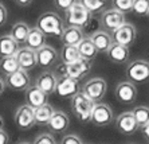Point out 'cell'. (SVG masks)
<instances>
[{
	"label": "cell",
	"instance_id": "cell-1",
	"mask_svg": "<svg viewBox=\"0 0 149 144\" xmlns=\"http://www.w3.org/2000/svg\"><path fill=\"white\" fill-rule=\"evenodd\" d=\"M36 27L45 32L46 36H55V38H61L65 30L62 18L56 12H51V11L45 12L39 16Z\"/></svg>",
	"mask_w": 149,
	"mask_h": 144
},
{
	"label": "cell",
	"instance_id": "cell-2",
	"mask_svg": "<svg viewBox=\"0 0 149 144\" xmlns=\"http://www.w3.org/2000/svg\"><path fill=\"white\" fill-rule=\"evenodd\" d=\"M94 101L87 97L82 90L78 92L75 96L71 97V109L75 117L82 123L90 121L91 112H93Z\"/></svg>",
	"mask_w": 149,
	"mask_h": 144
},
{
	"label": "cell",
	"instance_id": "cell-3",
	"mask_svg": "<svg viewBox=\"0 0 149 144\" xmlns=\"http://www.w3.org/2000/svg\"><path fill=\"white\" fill-rule=\"evenodd\" d=\"M91 16L93 12H90L81 1H77L73 7L66 11V23L69 26L85 28L91 22Z\"/></svg>",
	"mask_w": 149,
	"mask_h": 144
},
{
	"label": "cell",
	"instance_id": "cell-4",
	"mask_svg": "<svg viewBox=\"0 0 149 144\" xmlns=\"http://www.w3.org/2000/svg\"><path fill=\"white\" fill-rule=\"evenodd\" d=\"M126 75L134 84L149 81V62L145 59H136L126 67Z\"/></svg>",
	"mask_w": 149,
	"mask_h": 144
},
{
	"label": "cell",
	"instance_id": "cell-5",
	"mask_svg": "<svg viewBox=\"0 0 149 144\" xmlns=\"http://www.w3.org/2000/svg\"><path fill=\"white\" fill-rule=\"evenodd\" d=\"M59 70L63 74H66L69 77H73L75 80H82L83 77H86L91 70V63L89 59L85 58H79L78 61L73 63H63L62 66H59Z\"/></svg>",
	"mask_w": 149,
	"mask_h": 144
},
{
	"label": "cell",
	"instance_id": "cell-6",
	"mask_svg": "<svg viewBox=\"0 0 149 144\" xmlns=\"http://www.w3.org/2000/svg\"><path fill=\"white\" fill-rule=\"evenodd\" d=\"M106 90H108V84L104 78L100 77L91 78L87 82H85V85L82 86V92L94 102H100L104 99Z\"/></svg>",
	"mask_w": 149,
	"mask_h": 144
},
{
	"label": "cell",
	"instance_id": "cell-7",
	"mask_svg": "<svg viewBox=\"0 0 149 144\" xmlns=\"http://www.w3.org/2000/svg\"><path fill=\"white\" fill-rule=\"evenodd\" d=\"M90 121L97 127H106L114 121L113 109L104 102H94Z\"/></svg>",
	"mask_w": 149,
	"mask_h": 144
},
{
	"label": "cell",
	"instance_id": "cell-8",
	"mask_svg": "<svg viewBox=\"0 0 149 144\" xmlns=\"http://www.w3.org/2000/svg\"><path fill=\"white\" fill-rule=\"evenodd\" d=\"M78 92H81V85H79L78 80H75V78H73V77H69L66 74H62V75L58 78L55 93L59 97L71 99Z\"/></svg>",
	"mask_w": 149,
	"mask_h": 144
},
{
	"label": "cell",
	"instance_id": "cell-9",
	"mask_svg": "<svg viewBox=\"0 0 149 144\" xmlns=\"http://www.w3.org/2000/svg\"><path fill=\"white\" fill-rule=\"evenodd\" d=\"M14 121L19 129H31L35 125V109L31 105H28L27 102L24 105H20L15 112Z\"/></svg>",
	"mask_w": 149,
	"mask_h": 144
},
{
	"label": "cell",
	"instance_id": "cell-10",
	"mask_svg": "<svg viewBox=\"0 0 149 144\" xmlns=\"http://www.w3.org/2000/svg\"><path fill=\"white\" fill-rule=\"evenodd\" d=\"M100 22L104 30L113 32L118 27H121L124 23H126V19H125L124 12L116 10V8H111V10H106L102 12Z\"/></svg>",
	"mask_w": 149,
	"mask_h": 144
},
{
	"label": "cell",
	"instance_id": "cell-11",
	"mask_svg": "<svg viewBox=\"0 0 149 144\" xmlns=\"http://www.w3.org/2000/svg\"><path fill=\"white\" fill-rule=\"evenodd\" d=\"M6 85L10 89L16 92L26 90L27 88L31 86V77L27 70L24 69H19L15 73L6 75Z\"/></svg>",
	"mask_w": 149,
	"mask_h": 144
},
{
	"label": "cell",
	"instance_id": "cell-12",
	"mask_svg": "<svg viewBox=\"0 0 149 144\" xmlns=\"http://www.w3.org/2000/svg\"><path fill=\"white\" fill-rule=\"evenodd\" d=\"M116 127H117L118 132H121L125 136H130V135L136 134L140 128L133 112H124L118 115L116 117Z\"/></svg>",
	"mask_w": 149,
	"mask_h": 144
},
{
	"label": "cell",
	"instance_id": "cell-13",
	"mask_svg": "<svg viewBox=\"0 0 149 144\" xmlns=\"http://www.w3.org/2000/svg\"><path fill=\"white\" fill-rule=\"evenodd\" d=\"M137 86L132 81H121L116 86V97L122 104H133L137 99Z\"/></svg>",
	"mask_w": 149,
	"mask_h": 144
},
{
	"label": "cell",
	"instance_id": "cell-14",
	"mask_svg": "<svg viewBox=\"0 0 149 144\" xmlns=\"http://www.w3.org/2000/svg\"><path fill=\"white\" fill-rule=\"evenodd\" d=\"M113 41L117 43H121L125 46H132L134 43L136 38H137V30L132 23H124L121 27H118L117 30L113 31L111 34Z\"/></svg>",
	"mask_w": 149,
	"mask_h": 144
},
{
	"label": "cell",
	"instance_id": "cell-15",
	"mask_svg": "<svg viewBox=\"0 0 149 144\" xmlns=\"http://www.w3.org/2000/svg\"><path fill=\"white\" fill-rule=\"evenodd\" d=\"M17 62L20 65V69L24 70H32L36 65H38V58H36V50L31 47H22L17 50L16 53Z\"/></svg>",
	"mask_w": 149,
	"mask_h": 144
},
{
	"label": "cell",
	"instance_id": "cell-16",
	"mask_svg": "<svg viewBox=\"0 0 149 144\" xmlns=\"http://www.w3.org/2000/svg\"><path fill=\"white\" fill-rule=\"evenodd\" d=\"M26 102L35 109L49 102V94L36 85H31L30 88L26 89Z\"/></svg>",
	"mask_w": 149,
	"mask_h": 144
},
{
	"label": "cell",
	"instance_id": "cell-17",
	"mask_svg": "<svg viewBox=\"0 0 149 144\" xmlns=\"http://www.w3.org/2000/svg\"><path fill=\"white\" fill-rule=\"evenodd\" d=\"M58 51L54 47L49 45H45L39 50H36V58H38V65L42 67H50L55 65L58 61Z\"/></svg>",
	"mask_w": 149,
	"mask_h": 144
},
{
	"label": "cell",
	"instance_id": "cell-18",
	"mask_svg": "<svg viewBox=\"0 0 149 144\" xmlns=\"http://www.w3.org/2000/svg\"><path fill=\"white\" fill-rule=\"evenodd\" d=\"M90 39L93 41L94 46L97 47L98 53H108L110 46L113 45V36L106 30H98L90 35Z\"/></svg>",
	"mask_w": 149,
	"mask_h": 144
},
{
	"label": "cell",
	"instance_id": "cell-19",
	"mask_svg": "<svg viewBox=\"0 0 149 144\" xmlns=\"http://www.w3.org/2000/svg\"><path fill=\"white\" fill-rule=\"evenodd\" d=\"M56 82H58V78L52 71H43L38 75L35 85L39 86L47 94H52V93H55Z\"/></svg>",
	"mask_w": 149,
	"mask_h": 144
},
{
	"label": "cell",
	"instance_id": "cell-20",
	"mask_svg": "<svg viewBox=\"0 0 149 144\" xmlns=\"http://www.w3.org/2000/svg\"><path fill=\"white\" fill-rule=\"evenodd\" d=\"M108 58L113 63H125L128 62L129 59V47L121 43L113 42V45L110 46V49L108 50Z\"/></svg>",
	"mask_w": 149,
	"mask_h": 144
},
{
	"label": "cell",
	"instance_id": "cell-21",
	"mask_svg": "<svg viewBox=\"0 0 149 144\" xmlns=\"http://www.w3.org/2000/svg\"><path fill=\"white\" fill-rule=\"evenodd\" d=\"M47 125H49L50 131H52V132L62 134V132H65V131L69 128L70 119H69V116H67V113L62 112V110H55Z\"/></svg>",
	"mask_w": 149,
	"mask_h": 144
},
{
	"label": "cell",
	"instance_id": "cell-22",
	"mask_svg": "<svg viewBox=\"0 0 149 144\" xmlns=\"http://www.w3.org/2000/svg\"><path fill=\"white\" fill-rule=\"evenodd\" d=\"M85 38L83 36V31L81 27H75V26H67L65 27L61 36L63 45H73V46H78V43Z\"/></svg>",
	"mask_w": 149,
	"mask_h": 144
},
{
	"label": "cell",
	"instance_id": "cell-23",
	"mask_svg": "<svg viewBox=\"0 0 149 144\" xmlns=\"http://www.w3.org/2000/svg\"><path fill=\"white\" fill-rule=\"evenodd\" d=\"M19 50V43L12 38V35H1L0 36V57H11L16 55Z\"/></svg>",
	"mask_w": 149,
	"mask_h": 144
},
{
	"label": "cell",
	"instance_id": "cell-24",
	"mask_svg": "<svg viewBox=\"0 0 149 144\" xmlns=\"http://www.w3.org/2000/svg\"><path fill=\"white\" fill-rule=\"evenodd\" d=\"M26 45L34 50H39L40 47H43L46 45V34L43 31H40L38 27L31 28L30 32H28Z\"/></svg>",
	"mask_w": 149,
	"mask_h": 144
},
{
	"label": "cell",
	"instance_id": "cell-25",
	"mask_svg": "<svg viewBox=\"0 0 149 144\" xmlns=\"http://www.w3.org/2000/svg\"><path fill=\"white\" fill-rule=\"evenodd\" d=\"M78 51L81 54V58H85V59H89V61L94 59L98 54V50L94 46L93 41L90 38H86V36L78 43Z\"/></svg>",
	"mask_w": 149,
	"mask_h": 144
},
{
	"label": "cell",
	"instance_id": "cell-26",
	"mask_svg": "<svg viewBox=\"0 0 149 144\" xmlns=\"http://www.w3.org/2000/svg\"><path fill=\"white\" fill-rule=\"evenodd\" d=\"M54 108L50 105L49 102L42 106L35 108V124L36 125H47L54 115Z\"/></svg>",
	"mask_w": 149,
	"mask_h": 144
},
{
	"label": "cell",
	"instance_id": "cell-27",
	"mask_svg": "<svg viewBox=\"0 0 149 144\" xmlns=\"http://www.w3.org/2000/svg\"><path fill=\"white\" fill-rule=\"evenodd\" d=\"M30 30H31V28L28 27L27 23H24V22H16V23L12 26V28H11L10 34L12 35V38L20 45V43H26Z\"/></svg>",
	"mask_w": 149,
	"mask_h": 144
},
{
	"label": "cell",
	"instance_id": "cell-28",
	"mask_svg": "<svg viewBox=\"0 0 149 144\" xmlns=\"http://www.w3.org/2000/svg\"><path fill=\"white\" fill-rule=\"evenodd\" d=\"M81 58V54L78 51V46L73 45H63L61 50V59L62 63H73Z\"/></svg>",
	"mask_w": 149,
	"mask_h": 144
},
{
	"label": "cell",
	"instance_id": "cell-29",
	"mask_svg": "<svg viewBox=\"0 0 149 144\" xmlns=\"http://www.w3.org/2000/svg\"><path fill=\"white\" fill-rule=\"evenodd\" d=\"M20 69V65L17 62L16 55H11V57H4L0 59V71L6 75L8 74L15 73L16 70Z\"/></svg>",
	"mask_w": 149,
	"mask_h": 144
},
{
	"label": "cell",
	"instance_id": "cell-30",
	"mask_svg": "<svg viewBox=\"0 0 149 144\" xmlns=\"http://www.w3.org/2000/svg\"><path fill=\"white\" fill-rule=\"evenodd\" d=\"M132 112H133V115H134L136 120H137V123H139L140 128H141L142 125H145L149 121V106H145V105L136 106Z\"/></svg>",
	"mask_w": 149,
	"mask_h": 144
},
{
	"label": "cell",
	"instance_id": "cell-31",
	"mask_svg": "<svg viewBox=\"0 0 149 144\" xmlns=\"http://www.w3.org/2000/svg\"><path fill=\"white\" fill-rule=\"evenodd\" d=\"M81 3L90 12L95 14V12H100L101 10H104L105 4H106V0H81Z\"/></svg>",
	"mask_w": 149,
	"mask_h": 144
},
{
	"label": "cell",
	"instance_id": "cell-32",
	"mask_svg": "<svg viewBox=\"0 0 149 144\" xmlns=\"http://www.w3.org/2000/svg\"><path fill=\"white\" fill-rule=\"evenodd\" d=\"M111 3H113V8L121 11L124 14H128V12L133 11L134 0H111Z\"/></svg>",
	"mask_w": 149,
	"mask_h": 144
},
{
	"label": "cell",
	"instance_id": "cell-33",
	"mask_svg": "<svg viewBox=\"0 0 149 144\" xmlns=\"http://www.w3.org/2000/svg\"><path fill=\"white\" fill-rule=\"evenodd\" d=\"M149 11V0H134L133 12L139 16H145Z\"/></svg>",
	"mask_w": 149,
	"mask_h": 144
},
{
	"label": "cell",
	"instance_id": "cell-34",
	"mask_svg": "<svg viewBox=\"0 0 149 144\" xmlns=\"http://www.w3.org/2000/svg\"><path fill=\"white\" fill-rule=\"evenodd\" d=\"M32 144H56V141L51 134H40Z\"/></svg>",
	"mask_w": 149,
	"mask_h": 144
},
{
	"label": "cell",
	"instance_id": "cell-35",
	"mask_svg": "<svg viewBox=\"0 0 149 144\" xmlns=\"http://www.w3.org/2000/svg\"><path fill=\"white\" fill-rule=\"evenodd\" d=\"M77 1L78 0H54V4H55V7L58 10H62L66 12L70 7H73Z\"/></svg>",
	"mask_w": 149,
	"mask_h": 144
},
{
	"label": "cell",
	"instance_id": "cell-36",
	"mask_svg": "<svg viewBox=\"0 0 149 144\" xmlns=\"http://www.w3.org/2000/svg\"><path fill=\"white\" fill-rule=\"evenodd\" d=\"M61 144H83L81 137L78 135H74V134H69V135H65L61 140Z\"/></svg>",
	"mask_w": 149,
	"mask_h": 144
},
{
	"label": "cell",
	"instance_id": "cell-37",
	"mask_svg": "<svg viewBox=\"0 0 149 144\" xmlns=\"http://www.w3.org/2000/svg\"><path fill=\"white\" fill-rule=\"evenodd\" d=\"M8 20V11L4 7V4L0 3V27H3Z\"/></svg>",
	"mask_w": 149,
	"mask_h": 144
},
{
	"label": "cell",
	"instance_id": "cell-38",
	"mask_svg": "<svg viewBox=\"0 0 149 144\" xmlns=\"http://www.w3.org/2000/svg\"><path fill=\"white\" fill-rule=\"evenodd\" d=\"M10 143V136L4 129H0V144H8Z\"/></svg>",
	"mask_w": 149,
	"mask_h": 144
},
{
	"label": "cell",
	"instance_id": "cell-39",
	"mask_svg": "<svg viewBox=\"0 0 149 144\" xmlns=\"http://www.w3.org/2000/svg\"><path fill=\"white\" fill-rule=\"evenodd\" d=\"M141 132H142V135H144V137H145L146 140H149V121L145 124V125L141 127Z\"/></svg>",
	"mask_w": 149,
	"mask_h": 144
},
{
	"label": "cell",
	"instance_id": "cell-40",
	"mask_svg": "<svg viewBox=\"0 0 149 144\" xmlns=\"http://www.w3.org/2000/svg\"><path fill=\"white\" fill-rule=\"evenodd\" d=\"M15 3L17 6H20V7H27V6H30L32 3V0H15Z\"/></svg>",
	"mask_w": 149,
	"mask_h": 144
},
{
	"label": "cell",
	"instance_id": "cell-41",
	"mask_svg": "<svg viewBox=\"0 0 149 144\" xmlns=\"http://www.w3.org/2000/svg\"><path fill=\"white\" fill-rule=\"evenodd\" d=\"M6 80H3V78H0V96L3 94V92H4V89H6Z\"/></svg>",
	"mask_w": 149,
	"mask_h": 144
},
{
	"label": "cell",
	"instance_id": "cell-42",
	"mask_svg": "<svg viewBox=\"0 0 149 144\" xmlns=\"http://www.w3.org/2000/svg\"><path fill=\"white\" fill-rule=\"evenodd\" d=\"M3 127H4V119H3V116L0 115V129H3Z\"/></svg>",
	"mask_w": 149,
	"mask_h": 144
},
{
	"label": "cell",
	"instance_id": "cell-43",
	"mask_svg": "<svg viewBox=\"0 0 149 144\" xmlns=\"http://www.w3.org/2000/svg\"><path fill=\"white\" fill-rule=\"evenodd\" d=\"M19 144H30V143H27V141H22V143H19Z\"/></svg>",
	"mask_w": 149,
	"mask_h": 144
},
{
	"label": "cell",
	"instance_id": "cell-44",
	"mask_svg": "<svg viewBox=\"0 0 149 144\" xmlns=\"http://www.w3.org/2000/svg\"><path fill=\"white\" fill-rule=\"evenodd\" d=\"M146 16H148V18H149V11H148V14H146Z\"/></svg>",
	"mask_w": 149,
	"mask_h": 144
}]
</instances>
